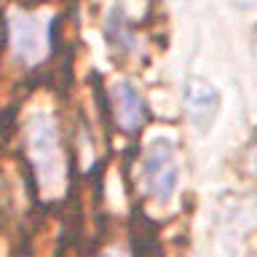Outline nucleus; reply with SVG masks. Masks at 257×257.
Here are the masks:
<instances>
[{
	"instance_id": "f257e3e1",
	"label": "nucleus",
	"mask_w": 257,
	"mask_h": 257,
	"mask_svg": "<svg viewBox=\"0 0 257 257\" xmlns=\"http://www.w3.org/2000/svg\"><path fill=\"white\" fill-rule=\"evenodd\" d=\"M142 180L148 188V196H153L158 204H166L177 190V156L174 145L169 140H153L145 150V164H142Z\"/></svg>"
},
{
	"instance_id": "f03ea898",
	"label": "nucleus",
	"mask_w": 257,
	"mask_h": 257,
	"mask_svg": "<svg viewBox=\"0 0 257 257\" xmlns=\"http://www.w3.org/2000/svg\"><path fill=\"white\" fill-rule=\"evenodd\" d=\"M51 43V22H43L40 14H19L11 19V46L19 59L38 62Z\"/></svg>"
},
{
	"instance_id": "423d86ee",
	"label": "nucleus",
	"mask_w": 257,
	"mask_h": 257,
	"mask_svg": "<svg viewBox=\"0 0 257 257\" xmlns=\"http://www.w3.org/2000/svg\"><path fill=\"white\" fill-rule=\"evenodd\" d=\"M236 3H238L241 8H249V6H252V0H236Z\"/></svg>"
},
{
	"instance_id": "20e7f679",
	"label": "nucleus",
	"mask_w": 257,
	"mask_h": 257,
	"mask_svg": "<svg viewBox=\"0 0 257 257\" xmlns=\"http://www.w3.org/2000/svg\"><path fill=\"white\" fill-rule=\"evenodd\" d=\"M112 104H115V118L120 128L123 132H140V126L148 118V104L132 83H118L112 88Z\"/></svg>"
},
{
	"instance_id": "7ed1b4c3",
	"label": "nucleus",
	"mask_w": 257,
	"mask_h": 257,
	"mask_svg": "<svg viewBox=\"0 0 257 257\" xmlns=\"http://www.w3.org/2000/svg\"><path fill=\"white\" fill-rule=\"evenodd\" d=\"M30 153L35 158L38 174L46 185H54L62 174V156L56 148V132L48 115H38L30 123Z\"/></svg>"
},
{
	"instance_id": "39448f33",
	"label": "nucleus",
	"mask_w": 257,
	"mask_h": 257,
	"mask_svg": "<svg viewBox=\"0 0 257 257\" xmlns=\"http://www.w3.org/2000/svg\"><path fill=\"white\" fill-rule=\"evenodd\" d=\"M185 104H188L190 120L201 132H206L217 115V107H220V94L204 80H190L188 91H185Z\"/></svg>"
}]
</instances>
